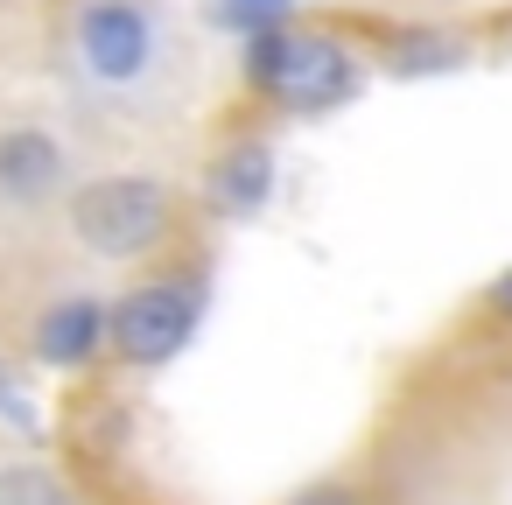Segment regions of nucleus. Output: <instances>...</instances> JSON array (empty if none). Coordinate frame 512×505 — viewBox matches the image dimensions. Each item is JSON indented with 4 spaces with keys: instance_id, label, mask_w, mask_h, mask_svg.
<instances>
[{
    "instance_id": "1",
    "label": "nucleus",
    "mask_w": 512,
    "mask_h": 505,
    "mask_svg": "<svg viewBox=\"0 0 512 505\" xmlns=\"http://www.w3.org/2000/svg\"><path fill=\"white\" fill-rule=\"evenodd\" d=\"M64 57L99 106H148L162 99L183 50H176V22L155 0H78L64 29Z\"/></svg>"
},
{
    "instance_id": "2",
    "label": "nucleus",
    "mask_w": 512,
    "mask_h": 505,
    "mask_svg": "<svg viewBox=\"0 0 512 505\" xmlns=\"http://www.w3.org/2000/svg\"><path fill=\"white\" fill-rule=\"evenodd\" d=\"M64 232L78 239V253H92L106 267H134L176 239V190L141 169L85 176L64 197Z\"/></svg>"
},
{
    "instance_id": "3",
    "label": "nucleus",
    "mask_w": 512,
    "mask_h": 505,
    "mask_svg": "<svg viewBox=\"0 0 512 505\" xmlns=\"http://www.w3.org/2000/svg\"><path fill=\"white\" fill-rule=\"evenodd\" d=\"M246 85L260 99H274L281 113H337L365 92V64L351 43L337 36H316V29H274V36H253L246 57H239Z\"/></svg>"
},
{
    "instance_id": "4",
    "label": "nucleus",
    "mask_w": 512,
    "mask_h": 505,
    "mask_svg": "<svg viewBox=\"0 0 512 505\" xmlns=\"http://www.w3.org/2000/svg\"><path fill=\"white\" fill-rule=\"evenodd\" d=\"M204 309H211V281L204 267H183V274H155L141 288H127L106 316V351L127 365V372H162L169 358L190 351V337L204 330Z\"/></svg>"
},
{
    "instance_id": "5",
    "label": "nucleus",
    "mask_w": 512,
    "mask_h": 505,
    "mask_svg": "<svg viewBox=\"0 0 512 505\" xmlns=\"http://www.w3.org/2000/svg\"><path fill=\"white\" fill-rule=\"evenodd\" d=\"M71 183H78V155L57 127H43V120L0 127V211H15V218L50 211L57 197H71Z\"/></svg>"
},
{
    "instance_id": "6",
    "label": "nucleus",
    "mask_w": 512,
    "mask_h": 505,
    "mask_svg": "<svg viewBox=\"0 0 512 505\" xmlns=\"http://www.w3.org/2000/svg\"><path fill=\"white\" fill-rule=\"evenodd\" d=\"M274 190H281V162H274L267 134H239V141H225L204 162V204H211V218L246 225V218H260L274 204Z\"/></svg>"
},
{
    "instance_id": "7",
    "label": "nucleus",
    "mask_w": 512,
    "mask_h": 505,
    "mask_svg": "<svg viewBox=\"0 0 512 505\" xmlns=\"http://www.w3.org/2000/svg\"><path fill=\"white\" fill-rule=\"evenodd\" d=\"M106 302L99 295H57V302H43V316L29 323V351H36V365H50V372H85L99 351H106Z\"/></svg>"
},
{
    "instance_id": "8",
    "label": "nucleus",
    "mask_w": 512,
    "mask_h": 505,
    "mask_svg": "<svg viewBox=\"0 0 512 505\" xmlns=\"http://www.w3.org/2000/svg\"><path fill=\"white\" fill-rule=\"evenodd\" d=\"M470 64V43L456 29H393L386 36V71L393 78H442V71H463Z\"/></svg>"
},
{
    "instance_id": "9",
    "label": "nucleus",
    "mask_w": 512,
    "mask_h": 505,
    "mask_svg": "<svg viewBox=\"0 0 512 505\" xmlns=\"http://www.w3.org/2000/svg\"><path fill=\"white\" fill-rule=\"evenodd\" d=\"M0 505H78L71 477L36 463V456H15V463H0Z\"/></svg>"
},
{
    "instance_id": "10",
    "label": "nucleus",
    "mask_w": 512,
    "mask_h": 505,
    "mask_svg": "<svg viewBox=\"0 0 512 505\" xmlns=\"http://www.w3.org/2000/svg\"><path fill=\"white\" fill-rule=\"evenodd\" d=\"M204 15H211V29H225V36L253 43V36H274V29H288L295 0H204Z\"/></svg>"
},
{
    "instance_id": "11",
    "label": "nucleus",
    "mask_w": 512,
    "mask_h": 505,
    "mask_svg": "<svg viewBox=\"0 0 512 505\" xmlns=\"http://www.w3.org/2000/svg\"><path fill=\"white\" fill-rule=\"evenodd\" d=\"M288 505H365V498H358V484H344V477H323V484H302Z\"/></svg>"
},
{
    "instance_id": "12",
    "label": "nucleus",
    "mask_w": 512,
    "mask_h": 505,
    "mask_svg": "<svg viewBox=\"0 0 512 505\" xmlns=\"http://www.w3.org/2000/svg\"><path fill=\"white\" fill-rule=\"evenodd\" d=\"M484 309H491V316H505V323H512V267H505V274H498V281H491V288H484Z\"/></svg>"
}]
</instances>
